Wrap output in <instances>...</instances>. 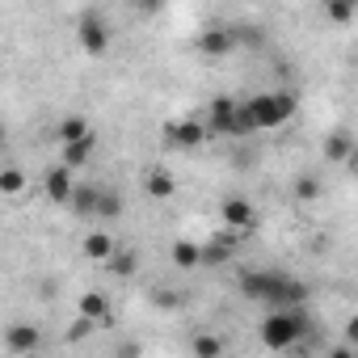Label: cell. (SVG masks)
Here are the masks:
<instances>
[{
    "instance_id": "obj_21",
    "label": "cell",
    "mask_w": 358,
    "mask_h": 358,
    "mask_svg": "<svg viewBox=\"0 0 358 358\" xmlns=\"http://www.w3.org/2000/svg\"><path fill=\"white\" fill-rule=\"evenodd\" d=\"M80 135H89V118L68 114V118L59 122V139H64V143H72V139H80Z\"/></svg>"
},
{
    "instance_id": "obj_19",
    "label": "cell",
    "mask_w": 358,
    "mask_h": 358,
    "mask_svg": "<svg viewBox=\"0 0 358 358\" xmlns=\"http://www.w3.org/2000/svg\"><path fill=\"white\" fill-rule=\"evenodd\" d=\"M106 266H110V274H118V278H131V274L139 270V253H135V249H114V257H110Z\"/></svg>"
},
{
    "instance_id": "obj_15",
    "label": "cell",
    "mask_w": 358,
    "mask_h": 358,
    "mask_svg": "<svg viewBox=\"0 0 358 358\" xmlns=\"http://www.w3.org/2000/svg\"><path fill=\"white\" fill-rule=\"evenodd\" d=\"M93 148H97V139H93V131H89V135H80V139L64 143V160H68L72 169H80V164H89V160H93Z\"/></svg>"
},
{
    "instance_id": "obj_13",
    "label": "cell",
    "mask_w": 358,
    "mask_h": 358,
    "mask_svg": "<svg viewBox=\"0 0 358 358\" xmlns=\"http://www.w3.org/2000/svg\"><path fill=\"white\" fill-rule=\"evenodd\" d=\"M76 308H80V316H89L97 324H110V299H106V291H85Z\"/></svg>"
},
{
    "instance_id": "obj_5",
    "label": "cell",
    "mask_w": 358,
    "mask_h": 358,
    "mask_svg": "<svg viewBox=\"0 0 358 358\" xmlns=\"http://www.w3.org/2000/svg\"><path fill=\"white\" fill-rule=\"evenodd\" d=\"M236 47H241L236 26H211V30L199 34V55H203V59H224V55H232Z\"/></svg>"
},
{
    "instance_id": "obj_27",
    "label": "cell",
    "mask_w": 358,
    "mask_h": 358,
    "mask_svg": "<svg viewBox=\"0 0 358 358\" xmlns=\"http://www.w3.org/2000/svg\"><path fill=\"white\" fill-rule=\"evenodd\" d=\"M164 5H169V0H135V9H139V13H148V17H152V13H160Z\"/></svg>"
},
{
    "instance_id": "obj_2",
    "label": "cell",
    "mask_w": 358,
    "mask_h": 358,
    "mask_svg": "<svg viewBox=\"0 0 358 358\" xmlns=\"http://www.w3.org/2000/svg\"><path fill=\"white\" fill-rule=\"evenodd\" d=\"M303 329H308V316L303 312H295V308H270V316L262 320V345L291 350Z\"/></svg>"
},
{
    "instance_id": "obj_14",
    "label": "cell",
    "mask_w": 358,
    "mask_h": 358,
    "mask_svg": "<svg viewBox=\"0 0 358 358\" xmlns=\"http://www.w3.org/2000/svg\"><path fill=\"white\" fill-rule=\"evenodd\" d=\"M143 190H148V199H173V190H177V182H173V173L169 169H152L148 177H143Z\"/></svg>"
},
{
    "instance_id": "obj_3",
    "label": "cell",
    "mask_w": 358,
    "mask_h": 358,
    "mask_svg": "<svg viewBox=\"0 0 358 358\" xmlns=\"http://www.w3.org/2000/svg\"><path fill=\"white\" fill-rule=\"evenodd\" d=\"M249 110H253L257 131H270V127H282L295 114V97L291 93H262V97H249Z\"/></svg>"
},
{
    "instance_id": "obj_12",
    "label": "cell",
    "mask_w": 358,
    "mask_h": 358,
    "mask_svg": "<svg viewBox=\"0 0 358 358\" xmlns=\"http://www.w3.org/2000/svg\"><path fill=\"white\" fill-rule=\"evenodd\" d=\"M350 156H354V139H350V131H329V135H324V160L345 164Z\"/></svg>"
},
{
    "instance_id": "obj_26",
    "label": "cell",
    "mask_w": 358,
    "mask_h": 358,
    "mask_svg": "<svg viewBox=\"0 0 358 358\" xmlns=\"http://www.w3.org/2000/svg\"><path fill=\"white\" fill-rule=\"evenodd\" d=\"M236 38L249 43V47H262V30L257 26H236Z\"/></svg>"
},
{
    "instance_id": "obj_9",
    "label": "cell",
    "mask_w": 358,
    "mask_h": 358,
    "mask_svg": "<svg viewBox=\"0 0 358 358\" xmlns=\"http://www.w3.org/2000/svg\"><path fill=\"white\" fill-rule=\"evenodd\" d=\"M220 215H224V224L236 228V232H253V228H257V211H253L249 199H224Z\"/></svg>"
},
{
    "instance_id": "obj_6",
    "label": "cell",
    "mask_w": 358,
    "mask_h": 358,
    "mask_svg": "<svg viewBox=\"0 0 358 358\" xmlns=\"http://www.w3.org/2000/svg\"><path fill=\"white\" fill-rule=\"evenodd\" d=\"M43 190H47V199H51L55 207H68V199H72V190H76V169H72L68 160H59L55 169H47Z\"/></svg>"
},
{
    "instance_id": "obj_22",
    "label": "cell",
    "mask_w": 358,
    "mask_h": 358,
    "mask_svg": "<svg viewBox=\"0 0 358 358\" xmlns=\"http://www.w3.org/2000/svg\"><path fill=\"white\" fill-rule=\"evenodd\" d=\"M22 190H26V173L9 164L5 173H0V194H9V199H13V194H22Z\"/></svg>"
},
{
    "instance_id": "obj_4",
    "label": "cell",
    "mask_w": 358,
    "mask_h": 358,
    "mask_svg": "<svg viewBox=\"0 0 358 358\" xmlns=\"http://www.w3.org/2000/svg\"><path fill=\"white\" fill-rule=\"evenodd\" d=\"M160 139L169 143V148H203L207 139H211V127L207 122H199V118H173V122H164L160 127Z\"/></svg>"
},
{
    "instance_id": "obj_24",
    "label": "cell",
    "mask_w": 358,
    "mask_h": 358,
    "mask_svg": "<svg viewBox=\"0 0 358 358\" xmlns=\"http://www.w3.org/2000/svg\"><path fill=\"white\" fill-rule=\"evenodd\" d=\"M320 182H316V177H299V182H295V199H303V203H312V199H320Z\"/></svg>"
},
{
    "instance_id": "obj_25",
    "label": "cell",
    "mask_w": 358,
    "mask_h": 358,
    "mask_svg": "<svg viewBox=\"0 0 358 358\" xmlns=\"http://www.w3.org/2000/svg\"><path fill=\"white\" fill-rule=\"evenodd\" d=\"M194 354L215 358V354H224V341H220V337H194Z\"/></svg>"
},
{
    "instance_id": "obj_11",
    "label": "cell",
    "mask_w": 358,
    "mask_h": 358,
    "mask_svg": "<svg viewBox=\"0 0 358 358\" xmlns=\"http://www.w3.org/2000/svg\"><path fill=\"white\" fill-rule=\"evenodd\" d=\"M80 249H85V257H89V262H101V266H106V262L114 257V249H118V245H114V236H110V232H101V228H97V232H89V236H85V245H80Z\"/></svg>"
},
{
    "instance_id": "obj_10",
    "label": "cell",
    "mask_w": 358,
    "mask_h": 358,
    "mask_svg": "<svg viewBox=\"0 0 358 358\" xmlns=\"http://www.w3.org/2000/svg\"><path fill=\"white\" fill-rule=\"evenodd\" d=\"M43 345V333L34 324H9L5 333V354H34Z\"/></svg>"
},
{
    "instance_id": "obj_20",
    "label": "cell",
    "mask_w": 358,
    "mask_h": 358,
    "mask_svg": "<svg viewBox=\"0 0 358 358\" xmlns=\"http://www.w3.org/2000/svg\"><path fill=\"white\" fill-rule=\"evenodd\" d=\"M122 215V199L110 190V186H101V199H97V220H118Z\"/></svg>"
},
{
    "instance_id": "obj_7",
    "label": "cell",
    "mask_w": 358,
    "mask_h": 358,
    "mask_svg": "<svg viewBox=\"0 0 358 358\" xmlns=\"http://www.w3.org/2000/svg\"><path fill=\"white\" fill-rule=\"evenodd\" d=\"M76 38H80V47H85V55H106V51H110V26H106L101 17H93V13H85V17L76 22Z\"/></svg>"
},
{
    "instance_id": "obj_17",
    "label": "cell",
    "mask_w": 358,
    "mask_h": 358,
    "mask_svg": "<svg viewBox=\"0 0 358 358\" xmlns=\"http://www.w3.org/2000/svg\"><path fill=\"white\" fill-rule=\"evenodd\" d=\"M97 199H101V186H76L72 199H68V207L76 215H97Z\"/></svg>"
},
{
    "instance_id": "obj_29",
    "label": "cell",
    "mask_w": 358,
    "mask_h": 358,
    "mask_svg": "<svg viewBox=\"0 0 358 358\" xmlns=\"http://www.w3.org/2000/svg\"><path fill=\"white\" fill-rule=\"evenodd\" d=\"M345 164H350V169H354V173H358V148H354V156H350V160H345Z\"/></svg>"
},
{
    "instance_id": "obj_23",
    "label": "cell",
    "mask_w": 358,
    "mask_h": 358,
    "mask_svg": "<svg viewBox=\"0 0 358 358\" xmlns=\"http://www.w3.org/2000/svg\"><path fill=\"white\" fill-rule=\"evenodd\" d=\"M228 257H232L228 241H220V245H203V266H224Z\"/></svg>"
},
{
    "instance_id": "obj_16",
    "label": "cell",
    "mask_w": 358,
    "mask_h": 358,
    "mask_svg": "<svg viewBox=\"0 0 358 358\" xmlns=\"http://www.w3.org/2000/svg\"><path fill=\"white\" fill-rule=\"evenodd\" d=\"M169 257H173V266H177V270H194V266H203V245L177 241V245L169 249Z\"/></svg>"
},
{
    "instance_id": "obj_28",
    "label": "cell",
    "mask_w": 358,
    "mask_h": 358,
    "mask_svg": "<svg viewBox=\"0 0 358 358\" xmlns=\"http://www.w3.org/2000/svg\"><path fill=\"white\" fill-rule=\"evenodd\" d=\"M345 337H350V341H354V345H358V312H354V316H350V324H345Z\"/></svg>"
},
{
    "instance_id": "obj_1",
    "label": "cell",
    "mask_w": 358,
    "mask_h": 358,
    "mask_svg": "<svg viewBox=\"0 0 358 358\" xmlns=\"http://www.w3.org/2000/svg\"><path fill=\"white\" fill-rule=\"evenodd\" d=\"M241 295L253 303H270V308H299L308 299V287L299 278H287L278 270H245L241 274Z\"/></svg>"
},
{
    "instance_id": "obj_8",
    "label": "cell",
    "mask_w": 358,
    "mask_h": 358,
    "mask_svg": "<svg viewBox=\"0 0 358 358\" xmlns=\"http://www.w3.org/2000/svg\"><path fill=\"white\" fill-rule=\"evenodd\" d=\"M207 127H211V135H236L241 139V101L220 97L207 114Z\"/></svg>"
},
{
    "instance_id": "obj_18",
    "label": "cell",
    "mask_w": 358,
    "mask_h": 358,
    "mask_svg": "<svg viewBox=\"0 0 358 358\" xmlns=\"http://www.w3.org/2000/svg\"><path fill=\"white\" fill-rule=\"evenodd\" d=\"M324 13L333 26H354L358 17V0H324Z\"/></svg>"
}]
</instances>
